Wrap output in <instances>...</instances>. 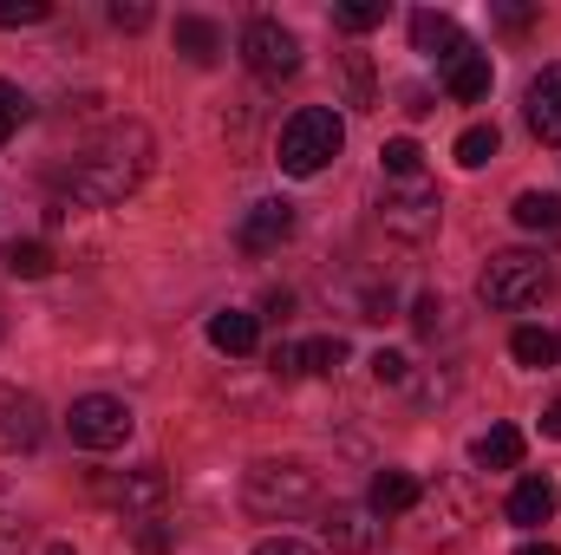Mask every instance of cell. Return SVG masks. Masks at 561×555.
I'll list each match as a JSON object with an SVG mask.
<instances>
[{
    "instance_id": "cell-16",
    "label": "cell",
    "mask_w": 561,
    "mask_h": 555,
    "mask_svg": "<svg viewBox=\"0 0 561 555\" xmlns=\"http://www.w3.org/2000/svg\"><path fill=\"white\" fill-rule=\"evenodd\" d=\"M470 464H477V471H516V464H523V431H516V424H490V431L470 444Z\"/></svg>"
},
{
    "instance_id": "cell-34",
    "label": "cell",
    "mask_w": 561,
    "mask_h": 555,
    "mask_svg": "<svg viewBox=\"0 0 561 555\" xmlns=\"http://www.w3.org/2000/svg\"><path fill=\"white\" fill-rule=\"evenodd\" d=\"M268 373H275V380H294V373H300V347H275V353H268Z\"/></svg>"
},
{
    "instance_id": "cell-23",
    "label": "cell",
    "mask_w": 561,
    "mask_h": 555,
    "mask_svg": "<svg viewBox=\"0 0 561 555\" xmlns=\"http://www.w3.org/2000/svg\"><path fill=\"white\" fill-rule=\"evenodd\" d=\"M0 262H7V275L13 281H46L53 275V249H46V242H7Z\"/></svg>"
},
{
    "instance_id": "cell-29",
    "label": "cell",
    "mask_w": 561,
    "mask_h": 555,
    "mask_svg": "<svg viewBox=\"0 0 561 555\" xmlns=\"http://www.w3.org/2000/svg\"><path fill=\"white\" fill-rule=\"evenodd\" d=\"M26 118H33V99H26L20 86H7V79H0V144L13 138V125H26Z\"/></svg>"
},
{
    "instance_id": "cell-37",
    "label": "cell",
    "mask_w": 561,
    "mask_h": 555,
    "mask_svg": "<svg viewBox=\"0 0 561 555\" xmlns=\"http://www.w3.org/2000/svg\"><path fill=\"white\" fill-rule=\"evenodd\" d=\"M496 20H503V26H510V33H523V26H529V20H536V7H496Z\"/></svg>"
},
{
    "instance_id": "cell-36",
    "label": "cell",
    "mask_w": 561,
    "mask_h": 555,
    "mask_svg": "<svg viewBox=\"0 0 561 555\" xmlns=\"http://www.w3.org/2000/svg\"><path fill=\"white\" fill-rule=\"evenodd\" d=\"M144 555H170V530H163V523H144Z\"/></svg>"
},
{
    "instance_id": "cell-14",
    "label": "cell",
    "mask_w": 561,
    "mask_h": 555,
    "mask_svg": "<svg viewBox=\"0 0 561 555\" xmlns=\"http://www.w3.org/2000/svg\"><path fill=\"white\" fill-rule=\"evenodd\" d=\"M209 347H216V353H229V360H242V353H255V347H262V314H242V307H222V314L209 320Z\"/></svg>"
},
{
    "instance_id": "cell-7",
    "label": "cell",
    "mask_w": 561,
    "mask_h": 555,
    "mask_svg": "<svg viewBox=\"0 0 561 555\" xmlns=\"http://www.w3.org/2000/svg\"><path fill=\"white\" fill-rule=\"evenodd\" d=\"M242 59H249L255 79H294V72H300V39H294L280 20L255 13V20L242 26Z\"/></svg>"
},
{
    "instance_id": "cell-17",
    "label": "cell",
    "mask_w": 561,
    "mask_h": 555,
    "mask_svg": "<svg viewBox=\"0 0 561 555\" xmlns=\"http://www.w3.org/2000/svg\"><path fill=\"white\" fill-rule=\"evenodd\" d=\"M419 497H424V484L412 477V471H379L366 503H373L379 517H405V510H419Z\"/></svg>"
},
{
    "instance_id": "cell-9",
    "label": "cell",
    "mask_w": 561,
    "mask_h": 555,
    "mask_svg": "<svg viewBox=\"0 0 561 555\" xmlns=\"http://www.w3.org/2000/svg\"><path fill=\"white\" fill-rule=\"evenodd\" d=\"M320 536H327L333 555H373L379 543H386V523H379L373 503H333L327 523H320Z\"/></svg>"
},
{
    "instance_id": "cell-3",
    "label": "cell",
    "mask_w": 561,
    "mask_h": 555,
    "mask_svg": "<svg viewBox=\"0 0 561 555\" xmlns=\"http://www.w3.org/2000/svg\"><path fill=\"white\" fill-rule=\"evenodd\" d=\"M340 144H346L340 112L307 105V112H294V118L280 125V170H287V177H320V170L340 157Z\"/></svg>"
},
{
    "instance_id": "cell-15",
    "label": "cell",
    "mask_w": 561,
    "mask_h": 555,
    "mask_svg": "<svg viewBox=\"0 0 561 555\" xmlns=\"http://www.w3.org/2000/svg\"><path fill=\"white\" fill-rule=\"evenodd\" d=\"M556 517V484L549 477H523L516 490H510V523L516 530H542Z\"/></svg>"
},
{
    "instance_id": "cell-13",
    "label": "cell",
    "mask_w": 561,
    "mask_h": 555,
    "mask_svg": "<svg viewBox=\"0 0 561 555\" xmlns=\"http://www.w3.org/2000/svg\"><path fill=\"white\" fill-rule=\"evenodd\" d=\"M523 112H529V132L542 144H561V66H542V72L529 79Z\"/></svg>"
},
{
    "instance_id": "cell-18",
    "label": "cell",
    "mask_w": 561,
    "mask_h": 555,
    "mask_svg": "<svg viewBox=\"0 0 561 555\" xmlns=\"http://www.w3.org/2000/svg\"><path fill=\"white\" fill-rule=\"evenodd\" d=\"M444 92H450L457 105L490 99V53H463L457 66H444Z\"/></svg>"
},
{
    "instance_id": "cell-27",
    "label": "cell",
    "mask_w": 561,
    "mask_h": 555,
    "mask_svg": "<svg viewBox=\"0 0 561 555\" xmlns=\"http://www.w3.org/2000/svg\"><path fill=\"white\" fill-rule=\"evenodd\" d=\"M386 20V0H346V7H333V26H346V33H373Z\"/></svg>"
},
{
    "instance_id": "cell-40",
    "label": "cell",
    "mask_w": 561,
    "mask_h": 555,
    "mask_svg": "<svg viewBox=\"0 0 561 555\" xmlns=\"http://www.w3.org/2000/svg\"><path fill=\"white\" fill-rule=\"evenodd\" d=\"M516 555H561V550H556V543H536V536H529V543H523Z\"/></svg>"
},
{
    "instance_id": "cell-11",
    "label": "cell",
    "mask_w": 561,
    "mask_h": 555,
    "mask_svg": "<svg viewBox=\"0 0 561 555\" xmlns=\"http://www.w3.org/2000/svg\"><path fill=\"white\" fill-rule=\"evenodd\" d=\"M287 236H294V203H280V196L255 203V209L242 216V229H236V242H242L249 256H268V249H280Z\"/></svg>"
},
{
    "instance_id": "cell-20",
    "label": "cell",
    "mask_w": 561,
    "mask_h": 555,
    "mask_svg": "<svg viewBox=\"0 0 561 555\" xmlns=\"http://www.w3.org/2000/svg\"><path fill=\"white\" fill-rule=\"evenodd\" d=\"M510 353H516V366L542 373V366H556L561 360V340L549 333V327H516V333H510Z\"/></svg>"
},
{
    "instance_id": "cell-30",
    "label": "cell",
    "mask_w": 561,
    "mask_h": 555,
    "mask_svg": "<svg viewBox=\"0 0 561 555\" xmlns=\"http://www.w3.org/2000/svg\"><path fill=\"white\" fill-rule=\"evenodd\" d=\"M444 314H450V307H444V294H419V307H412V327H419L424 340H437V333L450 327Z\"/></svg>"
},
{
    "instance_id": "cell-25",
    "label": "cell",
    "mask_w": 561,
    "mask_h": 555,
    "mask_svg": "<svg viewBox=\"0 0 561 555\" xmlns=\"http://www.w3.org/2000/svg\"><path fill=\"white\" fill-rule=\"evenodd\" d=\"M490 157H496V125H470V132L457 138V163H463V170H483Z\"/></svg>"
},
{
    "instance_id": "cell-33",
    "label": "cell",
    "mask_w": 561,
    "mask_h": 555,
    "mask_svg": "<svg viewBox=\"0 0 561 555\" xmlns=\"http://www.w3.org/2000/svg\"><path fill=\"white\" fill-rule=\"evenodd\" d=\"M112 26H125V33H144V26H150V7H144V0H131V7L118 0V7H112Z\"/></svg>"
},
{
    "instance_id": "cell-31",
    "label": "cell",
    "mask_w": 561,
    "mask_h": 555,
    "mask_svg": "<svg viewBox=\"0 0 561 555\" xmlns=\"http://www.w3.org/2000/svg\"><path fill=\"white\" fill-rule=\"evenodd\" d=\"M405 373H412V360H405V353H392V347H379V353H373V380H379V386H405Z\"/></svg>"
},
{
    "instance_id": "cell-19",
    "label": "cell",
    "mask_w": 561,
    "mask_h": 555,
    "mask_svg": "<svg viewBox=\"0 0 561 555\" xmlns=\"http://www.w3.org/2000/svg\"><path fill=\"white\" fill-rule=\"evenodd\" d=\"M176 53H183L190 66H216V53H222V33H216V20H196V13H183V20H176Z\"/></svg>"
},
{
    "instance_id": "cell-10",
    "label": "cell",
    "mask_w": 561,
    "mask_h": 555,
    "mask_svg": "<svg viewBox=\"0 0 561 555\" xmlns=\"http://www.w3.org/2000/svg\"><path fill=\"white\" fill-rule=\"evenodd\" d=\"M46 438V406L20 386H0V451L20 457V451H39Z\"/></svg>"
},
{
    "instance_id": "cell-8",
    "label": "cell",
    "mask_w": 561,
    "mask_h": 555,
    "mask_svg": "<svg viewBox=\"0 0 561 555\" xmlns=\"http://www.w3.org/2000/svg\"><path fill=\"white\" fill-rule=\"evenodd\" d=\"M99 497H105V503H118L125 517L157 523V517H163V503H170V477H163L157 464H144V471H125V477H99Z\"/></svg>"
},
{
    "instance_id": "cell-26",
    "label": "cell",
    "mask_w": 561,
    "mask_h": 555,
    "mask_svg": "<svg viewBox=\"0 0 561 555\" xmlns=\"http://www.w3.org/2000/svg\"><path fill=\"white\" fill-rule=\"evenodd\" d=\"M379 163H386V177L399 183V177H424V150L412 138H392L386 150H379Z\"/></svg>"
},
{
    "instance_id": "cell-35",
    "label": "cell",
    "mask_w": 561,
    "mask_h": 555,
    "mask_svg": "<svg viewBox=\"0 0 561 555\" xmlns=\"http://www.w3.org/2000/svg\"><path fill=\"white\" fill-rule=\"evenodd\" d=\"M255 555H320L313 543H294V536H268V543H255Z\"/></svg>"
},
{
    "instance_id": "cell-24",
    "label": "cell",
    "mask_w": 561,
    "mask_h": 555,
    "mask_svg": "<svg viewBox=\"0 0 561 555\" xmlns=\"http://www.w3.org/2000/svg\"><path fill=\"white\" fill-rule=\"evenodd\" d=\"M340 360H346V340H333V333H320V340H307V347H300V373L333 380V373H340Z\"/></svg>"
},
{
    "instance_id": "cell-22",
    "label": "cell",
    "mask_w": 561,
    "mask_h": 555,
    "mask_svg": "<svg viewBox=\"0 0 561 555\" xmlns=\"http://www.w3.org/2000/svg\"><path fill=\"white\" fill-rule=\"evenodd\" d=\"M26 550V503H20V490L0 477V555H20Z\"/></svg>"
},
{
    "instance_id": "cell-4",
    "label": "cell",
    "mask_w": 561,
    "mask_h": 555,
    "mask_svg": "<svg viewBox=\"0 0 561 555\" xmlns=\"http://www.w3.org/2000/svg\"><path fill=\"white\" fill-rule=\"evenodd\" d=\"M477 294H483V307L516 314V307H529V301H542V294H549V262H542V256H529V249H503V256H490V262H483Z\"/></svg>"
},
{
    "instance_id": "cell-6",
    "label": "cell",
    "mask_w": 561,
    "mask_h": 555,
    "mask_svg": "<svg viewBox=\"0 0 561 555\" xmlns=\"http://www.w3.org/2000/svg\"><path fill=\"white\" fill-rule=\"evenodd\" d=\"M66 431H72L79 451H118V444L131 438V406L112 399V393H85V399H72Z\"/></svg>"
},
{
    "instance_id": "cell-1",
    "label": "cell",
    "mask_w": 561,
    "mask_h": 555,
    "mask_svg": "<svg viewBox=\"0 0 561 555\" xmlns=\"http://www.w3.org/2000/svg\"><path fill=\"white\" fill-rule=\"evenodd\" d=\"M150 157H157V144H150V132H144L138 118L105 125L99 138L72 157V170H66V196L85 203V209H112V203H125L144 177H150Z\"/></svg>"
},
{
    "instance_id": "cell-39",
    "label": "cell",
    "mask_w": 561,
    "mask_h": 555,
    "mask_svg": "<svg viewBox=\"0 0 561 555\" xmlns=\"http://www.w3.org/2000/svg\"><path fill=\"white\" fill-rule=\"evenodd\" d=\"M542 431H549V438H561V399L549 406V412H542Z\"/></svg>"
},
{
    "instance_id": "cell-21",
    "label": "cell",
    "mask_w": 561,
    "mask_h": 555,
    "mask_svg": "<svg viewBox=\"0 0 561 555\" xmlns=\"http://www.w3.org/2000/svg\"><path fill=\"white\" fill-rule=\"evenodd\" d=\"M510 216H516L523 229H542V236H556V229H561V196H549V190H523Z\"/></svg>"
},
{
    "instance_id": "cell-12",
    "label": "cell",
    "mask_w": 561,
    "mask_h": 555,
    "mask_svg": "<svg viewBox=\"0 0 561 555\" xmlns=\"http://www.w3.org/2000/svg\"><path fill=\"white\" fill-rule=\"evenodd\" d=\"M412 46H419V53H431L437 66H457L463 53H477V46L463 39V26H457L450 13H431V7H424V13H412Z\"/></svg>"
},
{
    "instance_id": "cell-2",
    "label": "cell",
    "mask_w": 561,
    "mask_h": 555,
    "mask_svg": "<svg viewBox=\"0 0 561 555\" xmlns=\"http://www.w3.org/2000/svg\"><path fill=\"white\" fill-rule=\"evenodd\" d=\"M242 503H249V517H262V523H287V517H300V510L320 503V477H313L307 464H294V457H262V464L242 477Z\"/></svg>"
},
{
    "instance_id": "cell-32",
    "label": "cell",
    "mask_w": 561,
    "mask_h": 555,
    "mask_svg": "<svg viewBox=\"0 0 561 555\" xmlns=\"http://www.w3.org/2000/svg\"><path fill=\"white\" fill-rule=\"evenodd\" d=\"M53 7L46 0H0V26H39Z\"/></svg>"
},
{
    "instance_id": "cell-28",
    "label": "cell",
    "mask_w": 561,
    "mask_h": 555,
    "mask_svg": "<svg viewBox=\"0 0 561 555\" xmlns=\"http://www.w3.org/2000/svg\"><path fill=\"white\" fill-rule=\"evenodd\" d=\"M346 92H353V105H359V112H373V105H379V92H373V66H366V53H346Z\"/></svg>"
},
{
    "instance_id": "cell-41",
    "label": "cell",
    "mask_w": 561,
    "mask_h": 555,
    "mask_svg": "<svg viewBox=\"0 0 561 555\" xmlns=\"http://www.w3.org/2000/svg\"><path fill=\"white\" fill-rule=\"evenodd\" d=\"M46 555H72V543H53V550H46Z\"/></svg>"
},
{
    "instance_id": "cell-38",
    "label": "cell",
    "mask_w": 561,
    "mask_h": 555,
    "mask_svg": "<svg viewBox=\"0 0 561 555\" xmlns=\"http://www.w3.org/2000/svg\"><path fill=\"white\" fill-rule=\"evenodd\" d=\"M405 112H412V118H424V112H431V92H419V86H412V92H405Z\"/></svg>"
},
{
    "instance_id": "cell-5",
    "label": "cell",
    "mask_w": 561,
    "mask_h": 555,
    "mask_svg": "<svg viewBox=\"0 0 561 555\" xmlns=\"http://www.w3.org/2000/svg\"><path fill=\"white\" fill-rule=\"evenodd\" d=\"M379 223H386L392 236H405V242L437 236V223H444V196H437V183H431V177H399V183H386Z\"/></svg>"
}]
</instances>
